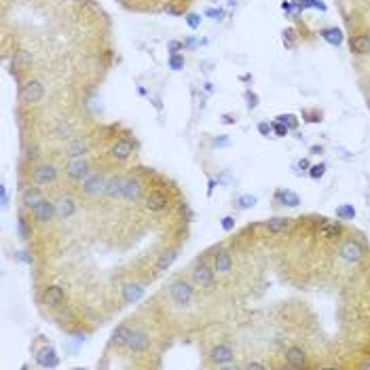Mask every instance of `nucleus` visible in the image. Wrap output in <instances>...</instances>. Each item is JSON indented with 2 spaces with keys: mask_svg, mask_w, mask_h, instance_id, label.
<instances>
[{
  "mask_svg": "<svg viewBox=\"0 0 370 370\" xmlns=\"http://www.w3.org/2000/svg\"><path fill=\"white\" fill-rule=\"evenodd\" d=\"M32 216H34V220H38V222H51L57 216V203L42 199L40 203H36L32 207Z\"/></svg>",
  "mask_w": 370,
  "mask_h": 370,
  "instance_id": "obj_4",
  "label": "nucleus"
},
{
  "mask_svg": "<svg viewBox=\"0 0 370 370\" xmlns=\"http://www.w3.org/2000/svg\"><path fill=\"white\" fill-rule=\"evenodd\" d=\"M339 233H341V224L339 222H326V220L322 222V227H320V235L322 237L332 239V237H337Z\"/></svg>",
  "mask_w": 370,
  "mask_h": 370,
  "instance_id": "obj_30",
  "label": "nucleus"
},
{
  "mask_svg": "<svg viewBox=\"0 0 370 370\" xmlns=\"http://www.w3.org/2000/svg\"><path fill=\"white\" fill-rule=\"evenodd\" d=\"M57 180V169L53 167L51 163H44V165H38L34 171H32V182L34 184H51V182H55Z\"/></svg>",
  "mask_w": 370,
  "mask_h": 370,
  "instance_id": "obj_7",
  "label": "nucleus"
},
{
  "mask_svg": "<svg viewBox=\"0 0 370 370\" xmlns=\"http://www.w3.org/2000/svg\"><path fill=\"white\" fill-rule=\"evenodd\" d=\"M229 144H231V138H229V135H218V138L212 140V146H214V148H224V146H229Z\"/></svg>",
  "mask_w": 370,
  "mask_h": 370,
  "instance_id": "obj_41",
  "label": "nucleus"
},
{
  "mask_svg": "<svg viewBox=\"0 0 370 370\" xmlns=\"http://www.w3.org/2000/svg\"><path fill=\"white\" fill-rule=\"evenodd\" d=\"M72 2H89V0H72Z\"/></svg>",
  "mask_w": 370,
  "mask_h": 370,
  "instance_id": "obj_59",
  "label": "nucleus"
},
{
  "mask_svg": "<svg viewBox=\"0 0 370 370\" xmlns=\"http://www.w3.org/2000/svg\"><path fill=\"white\" fill-rule=\"evenodd\" d=\"M167 205H169L167 195L161 193V191H152V193L146 197V207H148L150 212H155V214L167 210Z\"/></svg>",
  "mask_w": 370,
  "mask_h": 370,
  "instance_id": "obj_13",
  "label": "nucleus"
},
{
  "mask_svg": "<svg viewBox=\"0 0 370 370\" xmlns=\"http://www.w3.org/2000/svg\"><path fill=\"white\" fill-rule=\"evenodd\" d=\"M19 97L23 102H28V104H38L42 97H44V87L40 80H28V83H23L21 89H19Z\"/></svg>",
  "mask_w": 370,
  "mask_h": 370,
  "instance_id": "obj_2",
  "label": "nucleus"
},
{
  "mask_svg": "<svg viewBox=\"0 0 370 370\" xmlns=\"http://www.w3.org/2000/svg\"><path fill=\"white\" fill-rule=\"evenodd\" d=\"M36 364L40 368H57L59 366V358L53 347H42L38 354H36Z\"/></svg>",
  "mask_w": 370,
  "mask_h": 370,
  "instance_id": "obj_10",
  "label": "nucleus"
},
{
  "mask_svg": "<svg viewBox=\"0 0 370 370\" xmlns=\"http://www.w3.org/2000/svg\"><path fill=\"white\" fill-rule=\"evenodd\" d=\"M222 231H233V229H235V218H233V216H224V218H222Z\"/></svg>",
  "mask_w": 370,
  "mask_h": 370,
  "instance_id": "obj_45",
  "label": "nucleus"
},
{
  "mask_svg": "<svg viewBox=\"0 0 370 370\" xmlns=\"http://www.w3.org/2000/svg\"><path fill=\"white\" fill-rule=\"evenodd\" d=\"M337 218L339 220H354L356 218V207L351 203H343L337 207Z\"/></svg>",
  "mask_w": 370,
  "mask_h": 370,
  "instance_id": "obj_31",
  "label": "nucleus"
},
{
  "mask_svg": "<svg viewBox=\"0 0 370 370\" xmlns=\"http://www.w3.org/2000/svg\"><path fill=\"white\" fill-rule=\"evenodd\" d=\"M299 167L305 171V169H309L311 165H309V161H307V159H301V161H299Z\"/></svg>",
  "mask_w": 370,
  "mask_h": 370,
  "instance_id": "obj_55",
  "label": "nucleus"
},
{
  "mask_svg": "<svg viewBox=\"0 0 370 370\" xmlns=\"http://www.w3.org/2000/svg\"><path fill=\"white\" fill-rule=\"evenodd\" d=\"M282 8H284L286 13H292V2H290V0H284V2H282Z\"/></svg>",
  "mask_w": 370,
  "mask_h": 370,
  "instance_id": "obj_53",
  "label": "nucleus"
},
{
  "mask_svg": "<svg viewBox=\"0 0 370 370\" xmlns=\"http://www.w3.org/2000/svg\"><path fill=\"white\" fill-rule=\"evenodd\" d=\"M104 195L108 197V199H119V197H123V178L112 176L110 180H106Z\"/></svg>",
  "mask_w": 370,
  "mask_h": 370,
  "instance_id": "obj_19",
  "label": "nucleus"
},
{
  "mask_svg": "<svg viewBox=\"0 0 370 370\" xmlns=\"http://www.w3.org/2000/svg\"><path fill=\"white\" fill-rule=\"evenodd\" d=\"M0 201H2V207L8 205V191H6V184L4 182L0 184Z\"/></svg>",
  "mask_w": 370,
  "mask_h": 370,
  "instance_id": "obj_48",
  "label": "nucleus"
},
{
  "mask_svg": "<svg viewBox=\"0 0 370 370\" xmlns=\"http://www.w3.org/2000/svg\"><path fill=\"white\" fill-rule=\"evenodd\" d=\"M256 197L254 195H241L239 199H237V205H239V210H250V207H254L256 205Z\"/></svg>",
  "mask_w": 370,
  "mask_h": 370,
  "instance_id": "obj_34",
  "label": "nucleus"
},
{
  "mask_svg": "<svg viewBox=\"0 0 370 370\" xmlns=\"http://www.w3.org/2000/svg\"><path fill=\"white\" fill-rule=\"evenodd\" d=\"M214 271L216 269H210L207 265H197L195 267V271H193V282L197 284V286H201V288H205V286H212L214 284Z\"/></svg>",
  "mask_w": 370,
  "mask_h": 370,
  "instance_id": "obj_12",
  "label": "nucleus"
},
{
  "mask_svg": "<svg viewBox=\"0 0 370 370\" xmlns=\"http://www.w3.org/2000/svg\"><path fill=\"white\" fill-rule=\"evenodd\" d=\"M76 212V203L70 199V197H61L57 201V216L59 218H70V216H74Z\"/></svg>",
  "mask_w": 370,
  "mask_h": 370,
  "instance_id": "obj_26",
  "label": "nucleus"
},
{
  "mask_svg": "<svg viewBox=\"0 0 370 370\" xmlns=\"http://www.w3.org/2000/svg\"><path fill=\"white\" fill-rule=\"evenodd\" d=\"M44 199L42 197V191L38 186H28V188H23V193H21V203L25 207H34L36 203H40Z\"/></svg>",
  "mask_w": 370,
  "mask_h": 370,
  "instance_id": "obj_22",
  "label": "nucleus"
},
{
  "mask_svg": "<svg viewBox=\"0 0 370 370\" xmlns=\"http://www.w3.org/2000/svg\"><path fill=\"white\" fill-rule=\"evenodd\" d=\"M222 123H224V125H235L237 119H235L233 114H222Z\"/></svg>",
  "mask_w": 370,
  "mask_h": 370,
  "instance_id": "obj_51",
  "label": "nucleus"
},
{
  "mask_svg": "<svg viewBox=\"0 0 370 370\" xmlns=\"http://www.w3.org/2000/svg\"><path fill=\"white\" fill-rule=\"evenodd\" d=\"M25 157H28V159H36V148H32V150H30Z\"/></svg>",
  "mask_w": 370,
  "mask_h": 370,
  "instance_id": "obj_58",
  "label": "nucleus"
},
{
  "mask_svg": "<svg viewBox=\"0 0 370 370\" xmlns=\"http://www.w3.org/2000/svg\"><path fill=\"white\" fill-rule=\"evenodd\" d=\"M288 227H290V218H286V216H273V218L267 220V229H269V233H273V235L284 233Z\"/></svg>",
  "mask_w": 370,
  "mask_h": 370,
  "instance_id": "obj_24",
  "label": "nucleus"
},
{
  "mask_svg": "<svg viewBox=\"0 0 370 370\" xmlns=\"http://www.w3.org/2000/svg\"><path fill=\"white\" fill-rule=\"evenodd\" d=\"M286 362L290 368H303L307 364V356L301 347H290L286 351Z\"/></svg>",
  "mask_w": 370,
  "mask_h": 370,
  "instance_id": "obj_20",
  "label": "nucleus"
},
{
  "mask_svg": "<svg viewBox=\"0 0 370 370\" xmlns=\"http://www.w3.org/2000/svg\"><path fill=\"white\" fill-rule=\"evenodd\" d=\"M339 254H341V258L345 260V263H360L362 260V256H364V248H362V243L360 241H356V239H347L345 243L341 246V250H339Z\"/></svg>",
  "mask_w": 370,
  "mask_h": 370,
  "instance_id": "obj_3",
  "label": "nucleus"
},
{
  "mask_svg": "<svg viewBox=\"0 0 370 370\" xmlns=\"http://www.w3.org/2000/svg\"><path fill=\"white\" fill-rule=\"evenodd\" d=\"M150 102L155 104V108H157V110H163V104H161V100H159V97H152Z\"/></svg>",
  "mask_w": 370,
  "mask_h": 370,
  "instance_id": "obj_56",
  "label": "nucleus"
},
{
  "mask_svg": "<svg viewBox=\"0 0 370 370\" xmlns=\"http://www.w3.org/2000/svg\"><path fill=\"white\" fill-rule=\"evenodd\" d=\"M275 119L279 123H284L288 129H296V127H299V119H296L294 114H279V116H275Z\"/></svg>",
  "mask_w": 370,
  "mask_h": 370,
  "instance_id": "obj_33",
  "label": "nucleus"
},
{
  "mask_svg": "<svg viewBox=\"0 0 370 370\" xmlns=\"http://www.w3.org/2000/svg\"><path fill=\"white\" fill-rule=\"evenodd\" d=\"M271 125H273V133L277 135V138H286V135H288V131H290V129H288L284 123H279V121L271 123Z\"/></svg>",
  "mask_w": 370,
  "mask_h": 370,
  "instance_id": "obj_38",
  "label": "nucleus"
},
{
  "mask_svg": "<svg viewBox=\"0 0 370 370\" xmlns=\"http://www.w3.org/2000/svg\"><path fill=\"white\" fill-rule=\"evenodd\" d=\"M214 269L218 271V273H229L233 269V256L229 250H220L218 254L214 258Z\"/></svg>",
  "mask_w": 370,
  "mask_h": 370,
  "instance_id": "obj_21",
  "label": "nucleus"
},
{
  "mask_svg": "<svg viewBox=\"0 0 370 370\" xmlns=\"http://www.w3.org/2000/svg\"><path fill=\"white\" fill-rule=\"evenodd\" d=\"M169 296L178 307H186L193 303V296H195V288L186 282V279H174L169 284Z\"/></svg>",
  "mask_w": 370,
  "mask_h": 370,
  "instance_id": "obj_1",
  "label": "nucleus"
},
{
  "mask_svg": "<svg viewBox=\"0 0 370 370\" xmlns=\"http://www.w3.org/2000/svg\"><path fill=\"white\" fill-rule=\"evenodd\" d=\"M42 303L44 305H49V307H59L61 303H64V299H66V294H64V290H61L59 286H47L42 290Z\"/></svg>",
  "mask_w": 370,
  "mask_h": 370,
  "instance_id": "obj_11",
  "label": "nucleus"
},
{
  "mask_svg": "<svg viewBox=\"0 0 370 370\" xmlns=\"http://www.w3.org/2000/svg\"><path fill=\"white\" fill-rule=\"evenodd\" d=\"M144 299V286L140 284H127L123 286V303L125 305H135Z\"/></svg>",
  "mask_w": 370,
  "mask_h": 370,
  "instance_id": "obj_15",
  "label": "nucleus"
},
{
  "mask_svg": "<svg viewBox=\"0 0 370 370\" xmlns=\"http://www.w3.org/2000/svg\"><path fill=\"white\" fill-rule=\"evenodd\" d=\"M284 44H286L288 49H294V44H296V42H294V30H292V28L284 32Z\"/></svg>",
  "mask_w": 370,
  "mask_h": 370,
  "instance_id": "obj_42",
  "label": "nucleus"
},
{
  "mask_svg": "<svg viewBox=\"0 0 370 370\" xmlns=\"http://www.w3.org/2000/svg\"><path fill=\"white\" fill-rule=\"evenodd\" d=\"M184 49V42L182 40H169L167 42V51H169V55H176L178 51H182Z\"/></svg>",
  "mask_w": 370,
  "mask_h": 370,
  "instance_id": "obj_40",
  "label": "nucleus"
},
{
  "mask_svg": "<svg viewBox=\"0 0 370 370\" xmlns=\"http://www.w3.org/2000/svg\"><path fill=\"white\" fill-rule=\"evenodd\" d=\"M85 152H87V144L85 140H72L68 144V148H66V155L70 159H74V157H85Z\"/></svg>",
  "mask_w": 370,
  "mask_h": 370,
  "instance_id": "obj_29",
  "label": "nucleus"
},
{
  "mask_svg": "<svg viewBox=\"0 0 370 370\" xmlns=\"http://www.w3.org/2000/svg\"><path fill=\"white\" fill-rule=\"evenodd\" d=\"M216 184H218V182H216L214 178H210V180H207V197H212V195H214V188H216Z\"/></svg>",
  "mask_w": 370,
  "mask_h": 370,
  "instance_id": "obj_50",
  "label": "nucleus"
},
{
  "mask_svg": "<svg viewBox=\"0 0 370 370\" xmlns=\"http://www.w3.org/2000/svg\"><path fill=\"white\" fill-rule=\"evenodd\" d=\"M258 131H260V135H265V138H269V135L273 133V125L267 123V121H263V123H258Z\"/></svg>",
  "mask_w": 370,
  "mask_h": 370,
  "instance_id": "obj_44",
  "label": "nucleus"
},
{
  "mask_svg": "<svg viewBox=\"0 0 370 370\" xmlns=\"http://www.w3.org/2000/svg\"><path fill=\"white\" fill-rule=\"evenodd\" d=\"M32 66V53L25 51V49H17L13 53V59H11V68L13 70H28Z\"/></svg>",
  "mask_w": 370,
  "mask_h": 370,
  "instance_id": "obj_17",
  "label": "nucleus"
},
{
  "mask_svg": "<svg viewBox=\"0 0 370 370\" xmlns=\"http://www.w3.org/2000/svg\"><path fill=\"white\" fill-rule=\"evenodd\" d=\"M320 36L324 40H326L328 44H332V47H339V44L343 42V32L339 28H324L320 32Z\"/></svg>",
  "mask_w": 370,
  "mask_h": 370,
  "instance_id": "obj_28",
  "label": "nucleus"
},
{
  "mask_svg": "<svg viewBox=\"0 0 370 370\" xmlns=\"http://www.w3.org/2000/svg\"><path fill=\"white\" fill-rule=\"evenodd\" d=\"M275 201L282 203V205H288V207H296L301 203V197L294 191H290V188H279V191L275 193Z\"/></svg>",
  "mask_w": 370,
  "mask_h": 370,
  "instance_id": "obj_23",
  "label": "nucleus"
},
{
  "mask_svg": "<svg viewBox=\"0 0 370 370\" xmlns=\"http://www.w3.org/2000/svg\"><path fill=\"white\" fill-rule=\"evenodd\" d=\"M186 64L184 55H180V53H176V55H169V68L171 70H182Z\"/></svg>",
  "mask_w": 370,
  "mask_h": 370,
  "instance_id": "obj_36",
  "label": "nucleus"
},
{
  "mask_svg": "<svg viewBox=\"0 0 370 370\" xmlns=\"http://www.w3.org/2000/svg\"><path fill=\"white\" fill-rule=\"evenodd\" d=\"M203 89H205L207 93H212V91H214V85H212V83H203Z\"/></svg>",
  "mask_w": 370,
  "mask_h": 370,
  "instance_id": "obj_57",
  "label": "nucleus"
},
{
  "mask_svg": "<svg viewBox=\"0 0 370 370\" xmlns=\"http://www.w3.org/2000/svg\"><path fill=\"white\" fill-rule=\"evenodd\" d=\"M252 368H256V370H263L265 366H263V364H258V362H248V364H246V370H252Z\"/></svg>",
  "mask_w": 370,
  "mask_h": 370,
  "instance_id": "obj_52",
  "label": "nucleus"
},
{
  "mask_svg": "<svg viewBox=\"0 0 370 370\" xmlns=\"http://www.w3.org/2000/svg\"><path fill=\"white\" fill-rule=\"evenodd\" d=\"M246 100H248V108H250V110H254V108L258 106V95L254 91H246Z\"/></svg>",
  "mask_w": 370,
  "mask_h": 370,
  "instance_id": "obj_46",
  "label": "nucleus"
},
{
  "mask_svg": "<svg viewBox=\"0 0 370 370\" xmlns=\"http://www.w3.org/2000/svg\"><path fill=\"white\" fill-rule=\"evenodd\" d=\"M197 47H199V42H197V40L193 38V36H191V38H186V40H184V49H197Z\"/></svg>",
  "mask_w": 370,
  "mask_h": 370,
  "instance_id": "obj_49",
  "label": "nucleus"
},
{
  "mask_svg": "<svg viewBox=\"0 0 370 370\" xmlns=\"http://www.w3.org/2000/svg\"><path fill=\"white\" fill-rule=\"evenodd\" d=\"M212 362L214 364H218V366H227L233 362V358H235V351H233V347L229 345V343H220V345H216L212 349Z\"/></svg>",
  "mask_w": 370,
  "mask_h": 370,
  "instance_id": "obj_8",
  "label": "nucleus"
},
{
  "mask_svg": "<svg viewBox=\"0 0 370 370\" xmlns=\"http://www.w3.org/2000/svg\"><path fill=\"white\" fill-rule=\"evenodd\" d=\"M140 193H142V186L135 178H123V199L127 201H135L140 199Z\"/></svg>",
  "mask_w": 370,
  "mask_h": 370,
  "instance_id": "obj_16",
  "label": "nucleus"
},
{
  "mask_svg": "<svg viewBox=\"0 0 370 370\" xmlns=\"http://www.w3.org/2000/svg\"><path fill=\"white\" fill-rule=\"evenodd\" d=\"M83 193L85 195H100L104 193V188H106V180L102 174H97V171H89L87 178L83 180Z\"/></svg>",
  "mask_w": 370,
  "mask_h": 370,
  "instance_id": "obj_6",
  "label": "nucleus"
},
{
  "mask_svg": "<svg viewBox=\"0 0 370 370\" xmlns=\"http://www.w3.org/2000/svg\"><path fill=\"white\" fill-rule=\"evenodd\" d=\"M17 235H19L21 239L32 237V229H30L28 220H25V216H19V218H17Z\"/></svg>",
  "mask_w": 370,
  "mask_h": 370,
  "instance_id": "obj_32",
  "label": "nucleus"
},
{
  "mask_svg": "<svg viewBox=\"0 0 370 370\" xmlns=\"http://www.w3.org/2000/svg\"><path fill=\"white\" fill-rule=\"evenodd\" d=\"M176 258H178V250H167V252H163V254H161V258H159V263H157V271H159V273H165V271L176 263Z\"/></svg>",
  "mask_w": 370,
  "mask_h": 370,
  "instance_id": "obj_27",
  "label": "nucleus"
},
{
  "mask_svg": "<svg viewBox=\"0 0 370 370\" xmlns=\"http://www.w3.org/2000/svg\"><path fill=\"white\" fill-rule=\"evenodd\" d=\"M148 347H150V337L144 330H133L129 341H127V349L133 351V354H142V351H146Z\"/></svg>",
  "mask_w": 370,
  "mask_h": 370,
  "instance_id": "obj_9",
  "label": "nucleus"
},
{
  "mask_svg": "<svg viewBox=\"0 0 370 370\" xmlns=\"http://www.w3.org/2000/svg\"><path fill=\"white\" fill-rule=\"evenodd\" d=\"M15 258L21 260V263H25V265H32L34 263V258L28 254V252H15Z\"/></svg>",
  "mask_w": 370,
  "mask_h": 370,
  "instance_id": "obj_47",
  "label": "nucleus"
},
{
  "mask_svg": "<svg viewBox=\"0 0 370 370\" xmlns=\"http://www.w3.org/2000/svg\"><path fill=\"white\" fill-rule=\"evenodd\" d=\"M110 155H112V159H116V161L129 159V157L133 155V144H131V140H127V138L119 140V142H116L114 146L110 148Z\"/></svg>",
  "mask_w": 370,
  "mask_h": 370,
  "instance_id": "obj_14",
  "label": "nucleus"
},
{
  "mask_svg": "<svg viewBox=\"0 0 370 370\" xmlns=\"http://www.w3.org/2000/svg\"><path fill=\"white\" fill-rule=\"evenodd\" d=\"M85 341V337L83 335H74V337H72L70 341H68V345H66V349H70V351H74L78 345H80V343H83Z\"/></svg>",
  "mask_w": 370,
  "mask_h": 370,
  "instance_id": "obj_43",
  "label": "nucleus"
},
{
  "mask_svg": "<svg viewBox=\"0 0 370 370\" xmlns=\"http://www.w3.org/2000/svg\"><path fill=\"white\" fill-rule=\"evenodd\" d=\"M205 15L212 17L214 21H222V19H224V8H207Z\"/></svg>",
  "mask_w": 370,
  "mask_h": 370,
  "instance_id": "obj_39",
  "label": "nucleus"
},
{
  "mask_svg": "<svg viewBox=\"0 0 370 370\" xmlns=\"http://www.w3.org/2000/svg\"><path fill=\"white\" fill-rule=\"evenodd\" d=\"M309 150H311V155H322V152H324V148H322V146H318V144H315V146H311Z\"/></svg>",
  "mask_w": 370,
  "mask_h": 370,
  "instance_id": "obj_54",
  "label": "nucleus"
},
{
  "mask_svg": "<svg viewBox=\"0 0 370 370\" xmlns=\"http://www.w3.org/2000/svg\"><path fill=\"white\" fill-rule=\"evenodd\" d=\"M186 23H188V28L191 30H197V28H201V15H197V13H186Z\"/></svg>",
  "mask_w": 370,
  "mask_h": 370,
  "instance_id": "obj_37",
  "label": "nucleus"
},
{
  "mask_svg": "<svg viewBox=\"0 0 370 370\" xmlns=\"http://www.w3.org/2000/svg\"><path fill=\"white\" fill-rule=\"evenodd\" d=\"M89 174V163L85 161V157H74V159H70V163L66 165V176L70 180H74V182H83V180L87 178Z\"/></svg>",
  "mask_w": 370,
  "mask_h": 370,
  "instance_id": "obj_5",
  "label": "nucleus"
},
{
  "mask_svg": "<svg viewBox=\"0 0 370 370\" xmlns=\"http://www.w3.org/2000/svg\"><path fill=\"white\" fill-rule=\"evenodd\" d=\"M349 47L354 53H358V55H370V34L354 36L351 42H349Z\"/></svg>",
  "mask_w": 370,
  "mask_h": 370,
  "instance_id": "obj_18",
  "label": "nucleus"
},
{
  "mask_svg": "<svg viewBox=\"0 0 370 370\" xmlns=\"http://www.w3.org/2000/svg\"><path fill=\"white\" fill-rule=\"evenodd\" d=\"M131 328L129 326H125V324H121V326H116L114 332H112V343L116 347H127V341L131 337Z\"/></svg>",
  "mask_w": 370,
  "mask_h": 370,
  "instance_id": "obj_25",
  "label": "nucleus"
},
{
  "mask_svg": "<svg viewBox=\"0 0 370 370\" xmlns=\"http://www.w3.org/2000/svg\"><path fill=\"white\" fill-rule=\"evenodd\" d=\"M326 169H328V165H326V163L311 165V167H309V178H313V180H320L324 174H326Z\"/></svg>",
  "mask_w": 370,
  "mask_h": 370,
  "instance_id": "obj_35",
  "label": "nucleus"
}]
</instances>
